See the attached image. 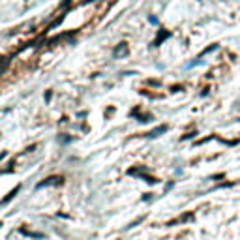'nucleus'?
<instances>
[{
	"label": "nucleus",
	"mask_w": 240,
	"mask_h": 240,
	"mask_svg": "<svg viewBox=\"0 0 240 240\" xmlns=\"http://www.w3.org/2000/svg\"><path fill=\"white\" fill-rule=\"evenodd\" d=\"M124 53H128V45H126V43H120L118 47L115 49V57H122Z\"/></svg>",
	"instance_id": "nucleus-1"
},
{
	"label": "nucleus",
	"mask_w": 240,
	"mask_h": 240,
	"mask_svg": "<svg viewBox=\"0 0 240 240\" xmlns=\"http://www.w3.org/2000/svg\"><path fill=\"white\" fill-rule=\"evenodd\" d=\"M21 233L23 234H28V236H34V238H43L45 236L43 233H30V231H27V229H21Z\"/></svg>",
	"instance_id": "nucleus-2"
},
{
	"label": "nucleus",
	"mask_w": 240,
	"mask_h": 240,
	"mask_svg": "<svg viewBox=\"0 0 240 240\" xmlns=\"http://www.w3.org/2000/svg\"><path fill=\"white\" fill-rule=\"evenodd\" d=\"M163 131H167V126H161V128H158V130H154L150 133V137H158L160 133H163Z\"/></svg>",
	"instance_id": "nucleus-3"
}]
</instances>
